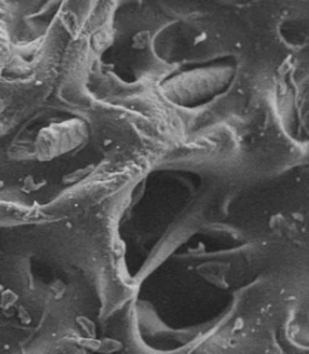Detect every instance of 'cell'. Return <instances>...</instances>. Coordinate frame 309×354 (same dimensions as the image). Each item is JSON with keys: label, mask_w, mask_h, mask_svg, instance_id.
Instances as JSON below:
<instances>
[{"label": "cell", "mask_w": 309, "mask_h": 354, "mask_svg": "<svg viewBox=\"0 0 309 354\" xmlns=\"http://www.w3.org/2000/svg\"><path fill=\"white\" fill-rule=\"evenodd\" d=\"M85 136L84 126L77 121L53 126L40 137L39 156L41 160H48L69 151L79 145Z\"/></svg>", "instance_id": "obj_1"}, {"label": "cell", "mask_w": 309, "mask_h": 354, "mask_svg": "<svg viewBox=\"0 0 309 354\" xmlns=\"http://www.w3.org/2000/svg\"><path fill=\"white\" fill-rule=\"evenodd\" d=\"M28 209L16 202L0 197V229L22 225L29 221Z\"/></svg>", "instance_id": "obj_2"}]
</instances>
